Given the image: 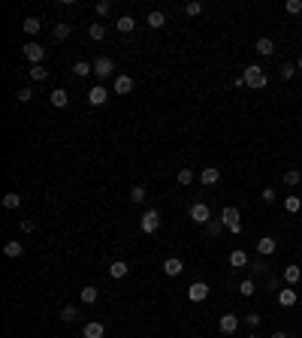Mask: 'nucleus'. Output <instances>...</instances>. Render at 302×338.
<instances>
[{"label": "nucleus", "mask_w": 302, "mask_h": 338, "mask_svg": "<svg viewBox=\"0 0 302 338\" xmlns=\"http://www.w3.org/2000/svg\"><path fill=\"white\" fill-rule=\"evenodd\" d=\"M182 269H185V263H182L179 257H166V260H163V275L175 278V275H182Z\"/></svg>", "instance_id": "nucleus-11"}, {"label": "nucleus", "mask_w": 302, "mask_h": 338, "mask_svg": "<svg viewBox=\"0 0 302 338\" xmlns=\"http://www.w3.org/2000/svg\"><path fill=\"white\" fill-rule=\"evenodd\" d=\"M91 73H94V67L88 64V61H76V64H73V76L85 79V76H91Z\"/></svg>", "instance_id": "nucleus-22"}, {"label": "nucleus", "mask_w": 302, "mask_h": 338, "mask_svg": "<svg viewBox=\"0 0 302 338\" xmlns=\"http://www.w3.org/2000/svg\"><path fill=\"white\" fill-rule=\"evenodd\" d=\"M145 22H148V27H154V30H161V27L166 24V15H163L161 9H151V12H148V19H145Z\"/></svg>", "instance_id": "nucleus-18"}, {"label": "nucleus", "mask_w": 302, "mask_h": 338, "mask_svg": "<svg viewBox=\"0 0 302 338\" xmlns=\"http://www.w3.org/2000/svg\"><path fill=\"white\" fill-rule=\"evenodd\" d=\"M27 76H30L33 82H46L48 73H46V67H43V64H37V67H30V73H27Z\"/></svg>", "instance_id": "nucleus-31"}, {"label": "nucleus", "mask_w": 302, "mask_h": 338, "mask_svg": "<svg viewBox=\"0 0 302 338\" xmlns=\"http://www.w3.org/2000/svg\"><path fill=\"white\" fill-rule=\"evenodd\" d=\"M15 97H19V103H30L33 91H30V88H19V94H15Z\"/></svg>", "instance_id": "nucleus-43"}, {"label": "nucleus", "mask_w": 302, "mask_h": 338, "mask_svg": "<svg viewBox=\"0 0 302 338\" xmlns=\"http://www.w3.org/2000/svg\"><path fill=\"white\" fill-rule=\"evenodd\" d=\"M221 224H224V226H227L233 236H239V233H242V218H239V208H233V205L221 208Z\"/></svg>", "instance_id": "nucleus-2"}, {"label": "nucleus", "mask_w": 302, "mask_h": 338, "mask_svg": "<svg viewBox=\"0 0 302 338\" xmlns=\"http://www.w3.org/2000/svg\"><path fill=\"white\" fill-rule=\"evenodd\" d=\"M275 248H278V245H275V239L263 236V239L257 242V254H260V257H272V254H275Z\"/></svg>", "instance_id": "nucleus-14"}, {"label": "nucleus", "mask_w": 302, "mask_h": 338, "mask_svg": "<svg viewBox=\"0 0 302 338\" xmlns=\"http://www.w3.org/2000/svg\"><path fill=\"white\" fill-rule=\"evenodd\" d=\"M187 218H190L193 224H200V226H206V224L211 221V208H209L206 203H193V205H190V211H187Z\"/></svg>", "instance_id": "nucleus-3"}, {"label": "nucleus", "mask_w": 302, "mask_h": 338, "mask_svg": "<svg viewBox=\"0 0 302 338\" xmlns=\"http://www.w3.org/2000/svg\"><path fill=\"white\" fill-rule=\"evenodd\" d=\"M245 323H248V326H251V329H257V326L263 323V317H260L257 311H251V314H245Z\"/></svg>", "instance_id": "nucleus-40"}, {"label": "nucleus", "mask_w": 302, "mask_h": 338, "mask_svg": "<svg viewBox=\"0 0 302 338\" xmlns=\"http://www.w3.org/2000/svg\"><path fill=\"white\" fill-rule=\"evenodd\" d=\"M48 97H51V106H58V109H64V106L70 103V97H67V91H61V88H55V91H51Z\"/></svg>", "instance_id": "nucleus-24"}, {"label": "nucleus", "mask_w": 302, "mask_h": 338, "mask_svg": "<svg viewBox=\"0 0 302 338\" xmlns=\"http://www.w3.org/2000/svg\"><path fill=\"white\" fill-rule=\"evenodd\" d=\"M242 79H245V88H254V91H263L266 82H269V79H266V69H263V67H257V64L245 67Z\"/></svg>", "instance_id": "nucleus-1"}, {"label": "nucleus", "mask_w": 302, "mask_h": 338, "mask_svg": "<svg viewBox=\"0 0 302 338\" xmlns=\"http://www.w3.org/2000/svg\"><path fill=\"white\" fill-rule=\"evenodd\" d=\"M299 278H302V269H299V266H284V284H287V287H296Z\"/></svg>", "instance_id": "nucleus-13"}, {"label": "nucleus", "mask_w": 302, "mask_h": 338, "mask_svg": "<svg viewBox=\"0 0 302 338\" xmlns=\"http://www.w3.org/2000/svg\"><path fill=\"white\" fill-rule=\"evenodd\" d=\"M22 27H24V33H30V37H33V33H40V30H43V22L37 19V15H30V19H24Z\"/></svg>", "instance_id": "nucleus-23"}, {"label": "nucleus", "mask_w": 302, "mask_h": 338, "mask_svg": "<svg viewBox=\"0 0 302 338\" xmlns=\"http://www.w3.org/2000/svg\"><path fill=\"white\" fill-rule=\"evenodd\" d=\"M230 266H233V269H245V266H248V254L242 251V248L230 251Z\"/></svg>", "instance_id": "nucleus-17"}, {"label": "nucleus", "mask_w": 302, "mask_h": 338, "mask_svg": "<svg viewBox=\"0 0 302 338\" xmlns=\"http://www.w3.org/2000/svg\"><path fill=\"white\" fill-rule=\"evenodd\" d=\"M209 290H211V287H209L206 281H193L190 287H187V299H190V302H203V299H209Z\"/></svg>", "instance_id": "nucleus-6"}, {"label": "nucleus", "mask_w": 302, "mask_h": 338, "mask_svg": "<svg viewBox=\"0 0 302 338\" xmlns=\"http://www.w3.org/2000/svg\"><path fill=\"white\" fill-rule=\"evenodd\" d=\"M22 205V193H6L3 197V208H19Z\"/></svg>", "instance_id": "nucleus-32"}, {"label": "nucleus", "mask_w": 302, "mask_h": 338, "mask_svg": "<svg viewBox=\"0 0 302 338\" xmlns=\"http://www.w3.org/2000/svg\"><path fill=\"white\" fill-rule=\"evenodd\" d=\"M106 100H109V91H106L103 85H94L91 91H88V103H91V106H103Z\"/></svg>", "instance_id": "nucleus-10"}, {"label": "nucleus", "mask_w": 302, "mask_h": 338, "mask_svg": "<svg viewBox=\"0 0 302 338\" xmlns=\"http://www.w3.org/2000/svg\"><path fill=\"white\" fill-rule=\"evenodd\" d=\"M185 12H187V15H200V12H203V3L190 0V3H185Z\"/></svg>", "instance_id": "nucleus-42"}, {"label": "nucleus", "mask_w": 302, "mask_h": 338, "mask_svg": "<svg viewBox=\"0 0 302 338\" xmlns=\"http://www.w3.org/2000/svg\"><path fill=\"white\" fill-rule=\"evenodd\" d=\"M115 27H118L121 33H130V30L136 27V22H133V15H121V19L115 22Z\"/></svg>", "instance_id": "nucleus-25"}, {"label": "nucleus", "mask_w": 302, "mask_h": 338, "mask_svg": "<svg viewBox=\"0 0 302 338\" xmlns=\"http://www.w3.org/2000/svg\"><path fill=\"white\" fill-rule=\"evenodd\" d=\"M94 76H97V79H109V76H115V61H112V58H106V55H100V58L94 61Z\"/></svg>", "instance_id": "nucleus-5"}, {"label": "nucleus", "mask_w": 302, "mask_h": 338, "mask_svg": "<svg viewBox=\"0 0 302 338\" xmlns=\"http://www.w3.org/2000/svg\"><path fill=\"white\" fill-rule=\"evenodd\" d=\"M193 179H197V175H193V169H179V184H193Z\"/></svg>", "instance_id": "nucleus-38"}, {"label": "nucleus", "mask_w": 302, "mask_h": 338, "mask_svg": "<svg viewBox=\"0 0 302 338\" xmlns=\"http://www.w3.org/2000/svg\"><path fill=\"white\" fill-rule=\"evenodd\" d=\"M251 338H260V335H251Z\"/></svg>", "instance_id": "nucleus-49"}, {"label": "nucleus", "mask_w": 302, "mask_h": 338, "mask_svg": "<svg viewBox=\"0 0 302 338\" xmlns=\"http://www.w3.org/2000/svg\"><path fill=\"white\" fill-rule=\"evenodd\" d=\"M24 58H27L33 67H37V64L46 61V48H43L40 43H27V45H24Z\"/></svg>", "instance_id": "nucleus-7"}, {"label": "nucleus", "mask_w": 302, "mask_h": 338, "mask_svg": "<svg viewBox=\"0 0 302 338\" xmlns=\"http://www.w3.org/2000/svg\"><path fill=\"white\" fill-rule=\"evenodd\" d=\"M82 335H85V338H103V335H106V329H103V323H97V320H91V323H85Z\"/></svg>", "instance_id": "nucleus-16"}, {"label": "nucleus", "mask_w": 302, "mask_h": 338, "mask_svg": "<svg viewBox=\"0 0 302 338\" xmlns=\"http://www.w3.org/2000/svg\"><path fill=\"white\" fill-rule=\"evenodd\" d=\"M296 302H299V293H296V290H290V287L278 290V305H281V308H293Z\"/></svg>", "instance_id": "nucleus-9"}, {"label": "nucleus", "mask_w": 302, "mask_h": 338, "mask_svg": "<svg viewBox=\"0 0 302 338\" xmlns=\"http://www.w3.org/2000/svg\"><path fill=\"white\" fill-rule=\"evenodd\" d=\"M79 299L85 302V305H94V302H97V287H85V290L79 293Z\"/></svg>", "instance_id": "nucleus-30"}, {"label": "nucleus", "mask_w": 302, "mask_h": 338, "mask_svg": "<svg viewBox=\"0 0 302 338\" xmlns=\"http://www.w3.org/2000/svg\"><path fill=\"white\" fill-rule=\"evenodd\" d=\"M127 272H130V266L124 263V260H115V263L109 266V278H115V281H118V278H124Z\"/></svg>", "instance_id": "nucleus-19"}, {"label": "nucleus", "mask_w": 302, "mask_h": 338, "mask_svg": "<svg viewBox=\"0 0 302 338\" xmlns=\"http://www.w3.org/2000/svg\"><path fill=\"white\" fill-rule=\"evenodd\" d=\"M218 329H221L224 335H233V332L239 329V317H236V314H221V320H218Z\"/></svg>", "instance_id": "nucleus-8"}, {"label": "nucleus", "mask_w": 302, "mask_h": 338, "mask_svg": "<svg viewBox=\"0 0 302 338\" xmlns=\"http://www.w3.org/2000/svg\"><path fill=\"white\" fill-rule=\"evenodd\" d=\"M284 9H287L290 15H299V12H302V0H287V3H284Z\"/></svg>", "instance_id": "nucleus-41"}, {"label": "nucleus", "mask_w": 302, "mask_h": 338, "mask_svg": "<svg viewBox=\"0 0 302 338\" xmlns=\"http://www.w3.org/2000/svg\"><path fill=\"white\" fill-rule=\"evenodd\" d=\"M76 317H79V308H76V305H67V308L61 311V320H64V323H73Z\"/></svg>", "instance_id": "nucleus-34"}, {"label": "nucleus", "mask_w": 302, "mask_h": 338, "mask_svg": "<svg viewBox=\"0 0 302 338\" xmlns=\"http://www.w3.org/2000/svg\"><path fill=\"white\" fill-rule=\"evenodd\" d=\"M254 48H257V51H260V55H263V58H269V55H272V51H275V43H272V40H269V37H260V40H257V45H254Z\"/></svg>", "instance_id": "nucleus-21"}, {"label": "nucleus", "mask_w": 302, "mask_h": 338, "mask_svg": "<svg viewBox=\"0 0 302 338\" xmlns=\"http://www.w3.org/2000/svg\"><path fill=\"white\" fill-rule=\"evenodd\" d=\"M22 229L24 233H33V221H22Z\"/></svg>", "instance_id": "nucleus-46"}, {"label": "nucleus", "mask_w": 302, "mask_h": 338, "mask_svg": "<svg viewBox=\"0 0 302 338\" xmlns=\"http://www.w3.org/2000/svg\"><path fill=\"white\" fill-rule=\"evenodd\" d=\"M224 229H227V226L221 224V218H211V221L206 224V233H209V236H221Z\"/></svg>", "instance_id": "nucleus-26"}, {"label": "nucleus", "mask_w": 302, "mask_h": 338, "mask_svg": "<svg viewBox=\"0 0 302 338\" xmlns=\"http://www.w3.org/2000/svg\"><path fill=\"white\" fill-rule=\"evenodd\" d=\"M51 33H55V40H67L73 30H70V24H55V30H51Z\"/></svg>", "instance_id": "nucleus-39"}, {"label": "nucleus", "mask_w": 302, "mask_h": 338, "mask_svg": "<svg viewBox=\"0 0 302 338\" xmlns=\"http://www.w3.org/2000/svg\"><path fill=\"white\" fill-rule=\"evenodd\" d=\"M278 76L287 82V79H293L296 76V64H281V69H278Z\"/></svg>", "instance_id": "nucleus-35"}, {"label": "nucleus", "mask_w": 302, "mask_h": 338, "mask_svg": "<svg viewBox=\"0 0 302 338\" xmlns=\"http://www.w3.org/2000/svg\"><path fill=\"white\" fill-rule=\"evenodd\" d=\"M302 181V172L299 169H287V172H284V184H287V187H296Z\"/></svg>", "instance_id": "nucleus-28"}, {"label": "nucleus", "mask_w": 302, "mask_h": 338, "mask_svg": "<svg viewBox=\"0 0 302 338\" xmlns=\"http://www.w3.org/2000/svg\"><path fill=\"white\" fill-rule=\"evenodd\" d=\"M88 37H91L94 43H100V40L106 37V27H103V24H91V27H88Z\"/></svg>", "instance_id": "nucleus-33"}, {"label": "nucleus", "mask_w": 302, "mask_h": 338, "mask_svg": "<svg viewBox=\"0 0 302 338\" xmlns=\"http://www.w3.org/2000/svg\"><path fill=\"white\" fill-rule=\"evenodd\" d=\"M136 88V82L130 76H115V94H130Z\"/></svg>", "instance_id": "nucleus-15"}, {"label": "nucleus", "mask_w": 302, "mask_h": 338, "mask_svg": "<svg viewBox=\"0 0 302 338\" xmlns=\"http://www.w3.org/2000/svg\"><path fill=\"white\" fill-rule=\"evenodd\" d=\"M3 254H6L9 260H15V257L24 254V245H22V242H6V245H3Z\"/></svg>", "instance_id": "nucleus-20"}, {"label": "nucleus", "mask_w": 302, "mask_h": 338, "mask_svg": "<svg viewBox=\"0 0 302 338\" xmlns=\"http://www.w3.org/2000/svg\"><path fill=\"white\" fill-rule=\"evenodd\" d=\"M139 229L142 233H157V229H161V215H157V208H148L145 215H142Z\"/></svg>", "instance_id": "nucleus-4"}, {"label": "nucleus", "mask_w": 302, "mask_h": 338, "mask_svg": "<svg viewBox=\"0 0 302 338\" xmlns=\"http://www.w3.org/2000/svg\"><path fill=\"white\" fill-rule=\"evenodd\" d=\"M239 293H242V296H254V293H257V281H254V278H245V281L239 284Z\"/></svg>", "instance_id": "nucleus-27"}, {"label": "nucleus", "mask_w": 302, "mask_h": 338, "mask_svg": "<svg viewBox=\"0 0 302 338\" xmlns=\"http://www.w3.org/2000/svg\"><path fill=\"white\" fill-rule=\"evenodd\" d=\"M272 338H290V335H287V332H275Z\"/></svg>", "instance_id": "nucleus-47"}, {"label": "nucleus", "mask_w": 302, "mask_h": 338, "mask_svg": "<svg viewBox=\"0 0 302 338\" xmlns=\"http://www.w3.org/2000/svg\"><path fill=\"white\" fill-rule=\"evenodd\" d=\"M296 69H302V55H299V61H296Z\"/></svg>", "instance_id": "nucleus-48"}, {"label": "nucleus", "mask_w": 302, "mask_h": 338, "mask_svg": "<svg viewBox=\"0 0 302 338\" xmlns=\"http://www.w3.org/2000/svg\"><path fill=\"white\" fill-rule=\"evenodd\" d=\"M260 197H263V203H275V197H278V193H275V187H263V193H260Z\"/></svg>", "instance_id": "nucleus-44"}, {"label": "nucleus", "mask_w": 302, "mask_h": 338, "mask_svg": "<svg viewBox=\"0 0 302 338\" xmlns=\"http://www.w3.org/2000/svg\"><path fill=\"white\" fill-rule=\"evenodd\" d=\"M221 181V169H215V166H209V169H203L200 172V184H206V187H211V184H218Z\"/></svg>", "instance_id": "nucleus-12"}, {"label": "nucleus", "mask_w": 302, "mask_h": 338, "mask_svg": "<svg viewBox=\"0 0 302 338\" xmlns=\"http://www.w3.org/2000/svg\"><path fill=\"white\" fill-rule=\"evenodd\" d=\"M248 269H251V278H257V275H266L269 266H266L263 260H257V263H248Z\"/></svg>", "instance_id": "nucleus-37"}, {"label": "nucleus", "mask_w": 302, "mask_h": 338, "mask_svg": "<svg viewBox=\"0 0 302 338\" xmlns=\"http://www.w3.org/2000/svg\"><path fill=\"white\" fill-rule=\"evenodd\" d=\"M145 197H148V190L142 187V184H136V187L130 190V203H136V205H139V203H145Z\"/></svg>", "instance_id": "nucleus-29"}, {"label": "nucleus", "mask_w": 302, "mask_h": 338, "mask_svg": "<svg viewBox=\"0 0 302 338\" xmlns=\"http://www.w3.org/2000/svg\"><path fill=\"white\" fill-rule=\"evenodd\" d=\"M284 208H287L290 215H296V211L302 208V200H299V197H287V200H284Z\"/></svg>", "instance_id": "nucleus-36"}, {"label": "nucleus", "mask_w": 302, "mask_h": 338, "mask_svg": "<svg viewBox=\"0 0 302 338\" xmlns=\"http://www.w3.org/2000/svg\"><path fill=\"white\" fill-rule=\"evenodd\" d=\"M112 12V3H109V0H100V3H97V15H109Z\"/></svg>", "instance_id": "nucleus-45"}]
</instances>
